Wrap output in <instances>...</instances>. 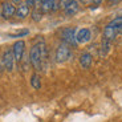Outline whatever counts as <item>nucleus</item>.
<instances>
[{"label": "nucleus", "instance_id": "5", "mask_svg": "<svg viewBox=\"0 0 122 122\" xmlns=\"http://www.w3.org/2000/svg\"><path fill=\"white\" fill-rule=\"evenodd\" d=\"M92 39V32L89 28H81L76 32V41L77 44H86Z\"/></svg>", "mask_w": 122, "mask_h": 122}, {"label": "nucleus", "instance_id": "11", "mask_svg": "<svg viewBox=\"0 0 122 122\" xmlns=\"http://www.w3.org/2000/svg\"><path fill=\"white\" fill-rule=\"evenodd\" d=\"M117 36V29L110 25H106L104 29V40H107V41H112L114 37Z\"/></svg>", "mask_w": 122, "mask_h": 122}, {"label": "nucleus", "instance_id": "22", "mask_svg": "<svg viewBox=\"0 0 122 122\" xmlns=\"http://www.w3.org/2000/svg\"><path fill=\"white\" fill-rule=\"evenodd\" d=\"M110 1H112V3H118L119 0H110Z\"/></svg>", "mask_w": 122, "mask_h": 122}, {"label": "nucleus", "instance_id": "8", "mask_svg": "<svg viewBox=\"0 0 122 122\" xmlns=\"http://www.w3.org/2000/svg\"><path fill=\"white\" fill-rule=\"evenodd\" d=\"M92 62H93V57L89 52H84L80 56V65L82 69H89L92 66Z\"/></svg>", "mask_w": 122, "mask_h": 122}, {"label": "nucleus", "instance_id": "23", "mask_svg": "<svg viewBox=\"0 0 122 122\" xmlns=\"http://www.w3.org/2000/svg\"><path fill=\"white\" fill-rule=\"evenodd\" d=\"M109 1H110V0H109Z\"/></svg>", "mask_w": 122, "mask_h": 122}, {"label": "nucleus", "instance_id": "21", "mask_svg": "<svg viewBox=\"0 0 122 122\" xmlns=\"http://www.w3.org/2000/svg\"><path fill=\"white\" fill-rule=\"evenodd\" d=\"M20 1H21V0H11L12 4H20Z\"/></svg>", "mask_w": 122, "mask_h": 122}, {"label": "nucleus", "instance_id": "17", "mask_svg": "<svg viewBox=\"0 0 122 122\" xmlns=\"http://www.w3.org/2000/svg\"><path fill=\"white\" fill-rule=\"evenodd\" d=\"M32 19H33L35 21H39L40 19H41V12L40 11H33L32 12Z\"/></svg>", "mask_w": 122, "mask_h": 122}, {"label": "nucleus", "instance_id": "3", "mask_svg": "<svg viewBox=\"0 0 122 122\" xmlns=\"http://www.w3.org/2000/svg\"><path fill=\"white\" fill-rule=\"evenodd\" d=\"M76 32L77 30L72 27H68L62 30V33H61V37H62V41L64 44L66 45H76L77 41H76Z\"/></svg>", "mask_w": 122, "mask_h": 122}, {"label": "nucleus", "instance_id": "14", "mask_svg": "<svg viewBox=\"0 0 122 122\" xmlns=\"http://www.w3.org/2000/svg\"><path fill=\"white\" fill-rule=\"evenodd\" d=\"M107 25H110V27L116 28V29H117V28H121V27H122V15H121V16H117V17H114Z\"/></svg>", "mask_w": 122, "mask_h": 122}, {"label": "nucleus", "instance_id": "16", "mask_svg": "<svg viewBox=\"0 0 122 122\" xmlns=\"http://www.w3.org/2000/svg\"><path fill=\"white\" fill-rule=\"evenodd\" d=\"M72 1H74V0H60V1H58V8L65 9Z\"/></svg>", "mask_w": 122, "mask_h": 122}, {"label": "nucleus", "instance_id": "19", "mask_svg": "<svg viewBox=\"0 0 122 122\" xmlns=\"http://www.w3.org/2000/svg\"><path fill=\"white\" fill-rule=\"evenodd\" d=\"M102 1H104V0H92V3L94 4L96 7H98V5H100V4H101V3H102Z\"/></svg>", "mask_w": 122, "mask_h": 122}, {"label": "nucleus", "instance_id": "15", "mask_svg": "<svg viewBox=\"0 0 122 122\" xmlns=\"http://www.w3.org/2000/svg\"><path fill=\"white\" fill-rule=\"evenodd\" d=\"M28 33H29V30L24 29V30H20V32H17V33H15V35H9V37H12V39H16V37H24V36H27Z\"/></svg>", "mask_w": 122, "mask_h": 122}, {"label": "nucleus", "instance_id": "10", "mask_svg": "<svg viewBox=\"0 0 122 122\" xmlns=\"http://www.w3.org/2000/svg\"><path fill=\"white\" fill-rule=\"evenodd\" d=\"M28 15H29V7L25 3H20L19 7L16 8V16H17V19H25Z\"/></svg>", "mask_w": 122, "mask_h": 122}, {"label": "nucleus", "instance_id": "9", "mask_svg": "<svg viewBox=\"0 0 122 122\" xmlns=\"http://www.w3.org/2000/svg\"><path fill=\"white\" fill-rule=\"evenodd\" d=\"M58 8V4L56 3V0H44L41 1V12H51V11H56Z\"/></svg>", "mask_w": 122, "mask_h": 122}, {"label": "nucleus", "instance_id": "12", "mask_svg": "<svg viewBox=\"0 0 122 122\" xmlns=\"http://www.w3.org/2000/svg\"><path fill=\"white\" fill-rule=\"evenodd\" d=\"M78 9H80L78 3L74 0V1H72V3L64 9V12H65V15H68V16H73V15H76V13L78 12Z\"/></svg>", "mask_w": 122, "mask_h": 122}, {"label": "nucleus", "instance_id": "4", "mask_svg": "<svg viewBox=\"0 0 122 122\" xmlns=\"http://www.w3.org/2000/svg\"><path fill=\"white\" fill-rule=\"evenodd\" d=\"M69 57H70L69 45L61 44V45L57 48V51H56V62H60V64L61 62H65Z\"/></svg>", "mask_w": 122, "mask_h": 122}, {"label": "nucleus", "instance_id": "18", "mask_svg": "<svg viewBox=\"0 0 122 122\" xmlns=\"http://www.w3.org/2000/svg\"><path fill=\"white\" fill-rule=\"evenodd\" d=\"M24 3L30 8V7H35V4H36V0H24Z\"/></svg>", "mask_w": 122, "mask_h": 122}, {"label": "nucleus", "instance_id": "13", "mask_svg": "<svg viewBox=\"0 0 122 122\" xmlns=\"http://www.w3.org/2000/svg\"><path fill=\"white\" fill-rule=\"evenodd\" d=\"M30 86L36 90H40L41 89V81H40V76L37 73H33L30 76Z\"/></svg>", "mask_w": 122, "mask_h": 122}, {"label": "nucleus", "instance_id": "20", "mask_svg": "<svg viewBox=\"0 0 122 122\" xmlns=\"http://www.w3.org/2000/svg\"><path fill=\"white\" fill-rule=\"evenodd\" d=\"M80 3H81V4H85V5H86V4L92 3V0H80Z\"/></svg>", "mask_w": 122, "mask_h": 122}, {"label": "nucleus", "instance_id": "6", "mask_svg": "<svg viewBox=\"0 0 122 122\" xmlns=\"http://www.w3.org/2000/svg\"><path fill=\"white\" fill-rule=\"evenodd\" d=\"M15 15H16L15 4H12L11 1H4V3L1 4V16H3L5 20H8V19H11Z\"/></svg>", "mask_w": 122, "mask_h": 122}, {"label": "nucleus", "instance_id": "7", "mask_svg": "<svg viewBox=\"0 0 122 122\" xmlns=\"http://www.w3.org/2000/svg\"><path fill=\"white\" fill-rule=\"evenodd\" d=\"M24 48H25V43L23 40H19L13 44L12 46V52H13V56H15V61L20 62L23 58V55H24Z\"/></svg>", "mask_w": 122, "mask_h": 122}, {"label": "nucleus", "instance_id": "2", "mask_svg": "<svg viewBox=\"0 0 122 122\" xmlns=\"http://www.w3.org/2000/svg\"><path fill=\"white\" fill-rule=\"evenodd\" d=\"M3 66L5 68L7 72H12L13 66H15V56H13L12 49H5L3 53V58H1Z\"/></svg>", "mask_w": 122, "mask_h": 122}, {"label": "nucleus", "instance_id": "1", "mask_svg": "<svg viewBox=\"0 0 122 122\" xmlns=\"http://www.w3.org/2000/svg\"><path fill=\"white\" fill-rule=\"evenodd\" d=\"M29 61L32 66L39 72V70H43V60H41V52H40V45L36 44L30 48L29 51Z\"/></svg>", "mask_w": 122, "mask_h": 122}]
</instances>
